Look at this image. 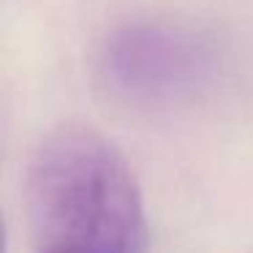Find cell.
<instances>
[{
    "mask_svg": "<svg viewBox=\"0 0 253 253\" xmlns=\"http://www.w3.org/2000/svg\"><path fill=\"white\" fill-rule=\"evenodd\" d=\"M30 253H144V204L123 153L98 131L44 136L25 174Z\"/></svg>",
    "mask_w": 253,
    "mask_h": 253,
    "instance_id": "6da1fadb",
    "label": "cell"
},
{
    "mask_svg": "<svg viewBox=\"0 0 253 253\" xmlns=\"http://www.w3.org/2000/svg\"><path fill=\"white\" fill-rule=\"evenodd\" d=\"M191 66V52L185 41H177L161 30H133L117 41L112 49V71L126 84L158 87Z\"/></svg>",
    "mask_w": 253,
    "mask_h": 253,
    "instance_id": "7a4b0ae2",
    "label": "cell"
}]
</instances>
